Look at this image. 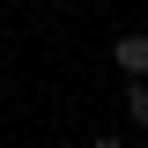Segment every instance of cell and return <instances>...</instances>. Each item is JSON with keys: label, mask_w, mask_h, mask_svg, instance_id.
Instances as JSON below:
<instances>
[{"label": "cell", "mask_w": 148, "mask_h": 148, "mask_svg": "<svg viewBox=\"0 0 148 148\" xmlns=\"http://www.w3.org/2000/svg\"><path fill=\"white\" fill-rule=\"evenodd\" d=\"M126 126L148 133V82H126Z\"/></svg>", "instance_id": "2"}, {"label": "cell", "mask_w": 148, "mask_h": 148, "mask_svg": "<svg viewBox=\"0 0 148 148\" xmlns=\"http://www.w3.org/2000/svg\"><path fill=\"white\" fill-rule=\"evenodd\" d=\"M89 148H126V141H119V133H96V141H89Z\"/></svg>", "instance_id": "3"}, {"label": "cell", "mask_w": 148, "mask_h": 148, "mask_svg": "<svg viewBox=\"0 0 148 148\" xmlns=\"http://www.w3.org/2000/svg\"><path fill=\"white\" fill-rule=\"evenodd\" d=\"M111 67L126 82H148V30H119L111 37Z\"/></svg>", "instance_id": "1"}]
</instances>
